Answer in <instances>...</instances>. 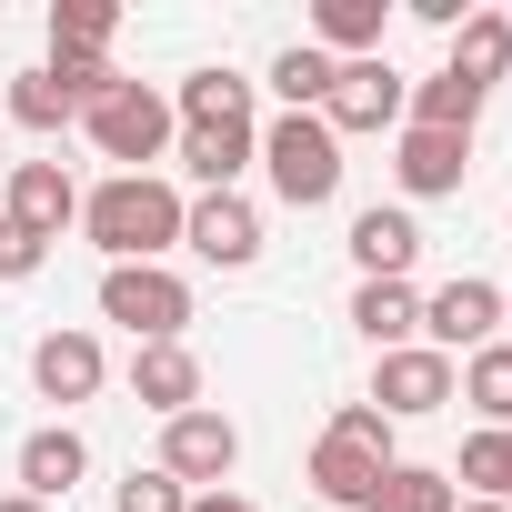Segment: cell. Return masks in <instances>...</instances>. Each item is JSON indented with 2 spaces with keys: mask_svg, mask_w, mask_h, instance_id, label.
<instances>
[{
  "mask_svg": "<svg viewBox=\"0 0 512 512\" xmlns=\"http://www.w3.org/2000/svg\"><path fill=\"white\" fill-rule=\"evenodd\" d=\"M11 121H21V131H61V121H81V101H71V91H61V71L41 61V71H21V81H11Z\"/></svg>",
  "mask_w": 512,
  "mask_h": 512,
  "instance_id": "cell-26",
  "label": "cell"
},
{
  "mask_svg": "<svg viewBox=\"0 0 512 512\" xmlns=\"http://www.w3.org/2000/svg\"><path fill=\"white\" fill-rule=\"evenodd\" d=\"M0 512H51V502H31V492H0Z\"/></svg>",
  "mask_w": 512,
  "mask_h": 512,
  "instance_id": "cell-32",
  "label": "cell"
},
{
  "mask_svg": "<svg viewBox=\"0 0 512 512\" xmlns=\"http://www.w3.org/2000/svg\"><path fill=\"white\" fill-rule=\"evenodd\" d=\"M402 111H412V91H402V71H392L382 51H372V61H342V71H332V101H322L332 141H342V131H392Z\"/></svg>",
  "mask_w": 512,
  "mask_h": 512,
  "instance_id": "cell-7",
  "label": "cell"
},
{
  "mask_svg": "<svg viewBox=\"0 0 512 512\" xmlns=\"http://www.w3.org/2000/svg\"><path fill=\"white\" fill-rule=\"evenodd\" d=\"M462 402H472L492 432H512V342H482V352H472V372H462Z\"/></svg>",
  "mask_w": 512,
  "mask_h": 512,
  "instance_id": "cell-25",
  "label": "cell"
},
{
  "mask_svg": "<svg viewBox=\"0 0 512 512\" xmlns=\"http://www.w3.org/2000/svg\"><path fill=\"white\" fill-rule=\"evenodd\" d=\"M101 322H121L131 342H181L191 282L161 272V262H111V272H101Z\"/></svg>",
  "mask_w": 512,
  "mask_h": 512,
  "instance_id": "cell-4",
  "label": "cell"
},
{
  "mask_svg": "<svg viewBox=\"0 0 512 512\" xmlns=\"http://www.w3.org/2000/svg\"><path fill=\"white\" fill-rule=\"evenodd\" d=\"M422 332H432V352H442V362H452V352H482V342L502 332V292L462 272V282H442V292L422 302Z\"/></svg>",
  "mask_w": 512,
  "mask_h": 512,
  "instance_id": "cell-10",
  "label": "cell"
},
{
  "mask_svg": "<svg viewBox=\"0 0 512 512\" xmlns=\"http://www.w3.org/2000/svg\"><path fill=\"white\" fill-rule=\"evenodd\" d=\"M502 332H512V292H502Z\"/></svg>",
  "mask_w": 512,
  "mask_h": 512,
  "instance_id": "cell-34",
  "label": "cell"
},
{
  "mask_svg": "<svg viewBox=\"0 0 512 512\" xmlns=\"http://www.w3.org/2000/svg\"><path fill=\"white\" fill-rule=\"evenodd\" d=\"M332 71H342V61H322L312 41H292V51L272 61V91H282L292 111H322V101H332Z\"/></svg>",
  "mask_w": 512,
  "mask_h": 512,
  "instance_id": "cell-28",
  "label": "cell"
},
{
  "mask_svg": "<svg viewBox=\"0 0 512 512\" xmlns=\"http://www.w3.org/2000/svg\"><path fill=\"white\" fill-rule=\"evenodd\" d=\"M191 512H262V502H241V492H191Z\"/></svg>",
  "mask_w": 512,
  "mask_h": 512,
  "instance_id": "cell-31",
  "label": "cell"
},
{
  "mask_svg": "<svg viewBox=\"0 0 512 512\" xmlns=\"http://www.w3.org/2000/svg\"><path fill=\"white\" fill-rule=\"evenodd\" d=\"M171 121H181V131L251 121V81H231V71H191V81H181V101H171Z\"/></svg>",
  "mask_w": 512,
  "mask_h": 512,
  "instance_id": "cell-22",
  "label": "cell"
},
{
  "mask_svg": "<svg viewBox=\"0 0 512 512\" xmlns=\"http://www.w3.org/2000/svg\"><path fill=\"white\" fill-rule=\"evenodd\" d=\"M352 262H362V282H402V272L422 262L412 211H362V221H352Z\"/></svg>",
  "mask_w": 512,
  "mask_h": 512,
  "instance_id": "cell-17",
  "label": "cell"
},
{
  "mask_svg": "<svg viewBox=\"0 0 512 512\" xmlns=\"http://www.w3.org/2000/svg\"><path fill=\"white\" fill-rule=\"evenodd\" d=\"M81 121H91L101 161H121V171H151V161L171 151V101H161V91H141V81H121V91H111V101H91Z\"/></svg>",
  "mask_w": 512,
  "mask_h": 512,
  "instance_id": "cell-5",
  "label": "cell"
},
{
  "mask_svg": "<svg viewBox=\"0 0 512 512\" xmlns=\"http://www.w3.org/2000/svg\"><path fill=\"white\" fill-rule=\"evenodd\" d=\"M111 41H121L111 0H61L51 11V61H111Z\"/></svg>",
  "mask_w": 512,
  "mask_h": 512,
  "instance_id": "cell-20",
  "label": "cell"
},
{
  "mask_svg": "<svg viewBox=\"0 0 512 512\" xmlns=\"http://www.w3.org/2000/svg\"><path fill=\"white\" fill-rule=\"evenodd\" d=\"M352 332H362L372 352H402V342L422 332V292H412V282H362V292H352Z\"/></svg>",
  "mask_w": 512,
  "mask_h": 512,
  "instance_id": "cell-18",
  "label": "cell"
},
{
  "mask_svg": "<svg viewBox=\"0 0 512 512\" xmlns=\"http://www.w3.org/2000/svg\"><path fill=\"white\" fill-rule=\"evenodd\" d=\"M131 392H141L161 422L201 412V362H191V342H141V352H131Z\"/></svg>",
  "mask_w": 512,
  "mask_h": 512,
  "instance_id": "cell-12",
  "label": "cell"
},
{
  "mask_svg": "<svg viewBox=\"0 0 512 512\" xmlns=\"http://www.w3.org/2000/svg\"><path fill=\"white\" fill-rule=\"evenodd\" d=\"M0 221H21L31 241H61V221H81V191L61 161H11V211Z\"/></svg>",
  "mask_w": 512,
  "mask_h": 512,
  "instance_id": "cell-11",
  "label": "cell"
},
{
  "mask_svg": "<svg viewBox=\"0 0 512 512\" xmlns=\"http://www.w3.org/2000/svg\"><path fill=\"white\" fill-rule=\"evenodd\" d=\"M181 241L211 272H251L262 262V211H251L241 191H201V201H181Z\"/></svg>",
  "mask_w": 512,
  "mask_h": 512,
  "instance_id": "cell-6",
  "label": "cell"
},
{
  "mask_svg": "<svg viewBox=\"0 0 512 512\" xmlns=\"http://www.w3.org/2000/svg\"><path fill=\"white\" fill-rule=\"evenodd\" d=\"M31 382H41L51 402H91V392H101V342H91V332H41Z\"/></svg>",
  "mask_w": 512,
  "mask_h": 512,
  "instance_id": "cell-16",
  "label": "cell"
},
{
  "mask_svg": "<svg viewBox=\"0 0 512 512\" xmlns=\"http://www.w3.org/2000/svg\"><path fill=\"white\" fill-rule=\"evenodd\" d=\"M262 161H272V191H282L292 211H322V201L342 191V141H332L322 111H282V121L262 131Z\"/></svg>",
  "mask_w": 512,
  "mask_h": 512,
  "instance_id": "cell-3",
  "label": "cell"
},
{
  "mask_svg": "<svg viewBox=\"0 0 512 512\" xmlns=\"http://www.w3.org/2000/svg\"><path fill=\"white\" fill-rule=\"evenodd\" d=\"M502 21H512V11H502Z\"/></svg>",
  "mask_w": 512,
  "mask_h": 512,
  "instance_id": "cell-35",
  "label": "cell"
},
{
  "mask_svg": "<svg viewBox=\"0 0 512 512\" xmlns=\"http://www.w3.org/2000/svg\"><path fill=\"white\" fill-rule=\"evenodd\" d=\"M392 171H402V191H412V201H442V191H462V171H472V141H452V131H402Z\"/></svg>",
  "mask_w": 512,
  "mask_h": 512,
  "instance_id": "cell-14",
  "label": "cell"
},
{
  "mask_svg": "<svg viewBox=\"0 0 512 512\" xmlns=\"http://www.w3.org/2000/svg\"><path fill=\"white\" fill-rule=\"evenodd\" d=\"M121 512H191V492L151 462V472H131V482H121Z\"/></svg>",
  "mask_w": 512,
  "mask_h": 512,
  "instance_id": "cell-29",
  "label": "cell"
},
{
  "mask_svg": "<svg viewBox=\"0 0 512 512\" xmlns=\"http://www.w3.org/2000/svg\"><path fill=\"white\" fill-rule=\"evenodd\" d=\"M382 472H392V422H382L372 402H342L332 432L312 442V492L342 502V512H362V502L382 492Z\"/></svg>",
  "mask_w": 512,
  "mask_h": 512,
  "instance_id": "cell-2",
  "label": "cell"
},
{
  "mask_svg": "<svg viewBox=\"0 0 512 512\" xmlns=\"http://www.w3.org/2000/svg\"><path fill=\"white\" fill-rule=\"evenodd\" d=\"M442 402H452V362H442L432 342L382 352V372H372V412H382V422H412V412H442Z\"/></svg>",
  "mask_w": 512,
  "mask_h": 512,
  "instance_id": "cell-8",
  "label": "cell"
},
{
  "mask_svg": "<svg viewBox=\"0 0 512 512\" xmlns=\"http://www.w3.org/2000/svg\"><path fill=\"white\" fill-rule=\"evenodd\" d=\"M41 262H51V241H31L21 221H0V282H31Z\"/></svg>",
  "mask_w": 512,
  "mask_h": 512,
  "instance_id": "cell-30",
  "label": "cell"
},
{
  "mask_svg": "<svg viewBox=\"0 0 512 512\" xmlns=\"http://www.w3.org/2000/svg\"><path fill=\"white\" fill-rule=\"evenodd\" d=\"M462 512H512V502H462Z\"/></svg>",
  "mask_w": 512,
  "mask_h": 512,
  "instance_id": "cell-33",
  "label": "cell"
},
{
  "mask_svg": "<svg viewBox=\"0 0 512 512\" xmlns=\"http://www.w3.org/2000/svg\"><path fill=\"white\" fill-rule=\"evenodd\" d=\"M312 31H322V61H332V51H342V61H372V51H382V0H322Z\"/></svg>",
  "mask_w": 512,
  "mask_h": 512,
  "instance_id": "cell-23",
  "label": "cell"
},
{
  "mask_svg": "<svg viewBox=\"0 0 512 512\" xmlns=\"http://www.w3.org/2000/svg\"><path fill=\"white\" fill-rule=\"evenodd\" d=\"M452 482H472L462 502H512V432H472L462 442V472Z\"/></svg>",
  "mask_w": 512,
  "mask_h": 512,
  "instance_id": "cell-27",
  "label": "cell"
},
{
  "mask_svg": "<svg viewBox=\"0 0 512 512\" xmlns=\"http://www.w3.org/2000/svg\"><path fill=\"white\" fill-rule=\"evenodd\" d=\"M231 462H241V432L221 422V412H181V422H161V472L191 492V482H231Z\"/></svg>",
  "mask_w": 512,
  "mask_h": 512,
  "instance_id": "cell-9",
  "label": "cell"
},
{
  "mask_svg": "<svg viewBox=\"0 0 512 512\" xmlns=\"http://www.w3.org/2000/svg\"><path fill=\"white\" fill-rule=\"evenodd\" d=\"M81 472H91V442H81L71 422H51V432L21 442V492H31V502H71Z\"/></svg>",
  "mask_w": 512,
  "mask_h": 512,
  "instance_id": "cell-15",
  "label": "cell"
},
{
  "mask_svg": "<svg viewBox=\"0 0 512 512\" xmlns=\"http://www.w3.org/2000/svg\"><path fill=\"white\" fill-rule=\"evenodd\" d=\"M362 512H462V492H452V472H422V462H392V472H382V492H372Z\"/></svg>",
  "mask_w": 512,
  "mask_h": 512,
  "instance_id": "cell-24",
  "label": "cell"
},
{
  "mask_svg": "<svg viewBox=\"0 0 512 512\" xmlns=\"http://www.w3.org/2000/svg\"><path fill=\"white\" fill-rule=\"evenodd\" d=\"M502 71H512V21H502V11H472V21L452 31V81L492 91Z\"/></svg>",
  "mask_w": 512,
  "mask_h": 512,
  "instance_id": "cell-19",
  "label": "cell"
},
{
  "mask_svg": "<svg viewBox=\"0 0 512 512\" xmlns=\"http://www.w3.org/2000/svg\"><path fill=\"white\" fill-rule=\"evenodd\" d=\"M81 231L111 251V262H161L181 241V191L161 171H111L101 191H81Z\"/></svg>",
  "mask_w": 512,
  "mask_h": 512,
  "instance_id": "cell-1",
  "label": "cell"
},
{
  "mask_svg": "<svg viewBox=\"0 0 512 512\" xmlns=\"http://www.w3.org/2000/svg\"><path fill=\"white\" fill-rule=\"evenodd\" d=\"M482 101H492V91H472V81H452V71H432V81L412 91V131H452V141H472V121H482Z\"/></svg>",
  "mask_w": 512,
  "mask_h": 512,
  "instance_id": "cell-21",
  "label": "cell"
},
{
  "mask_svg": "<svg viewBox=\"0 0 512 512\" xmlns=\"http://www.w3.org/2000/svg\"><path fill=\"white\" fill-rule=\"evenodd\" d=\"M251 161H262V131H251V121H211V131H181V171H191L201 191H231Z\"/></svg>",
  "mask_w": 512,
  "mask_h": 512,
  "instance_id": "cell-13",
  "label": "cell"
}]
</instances>
